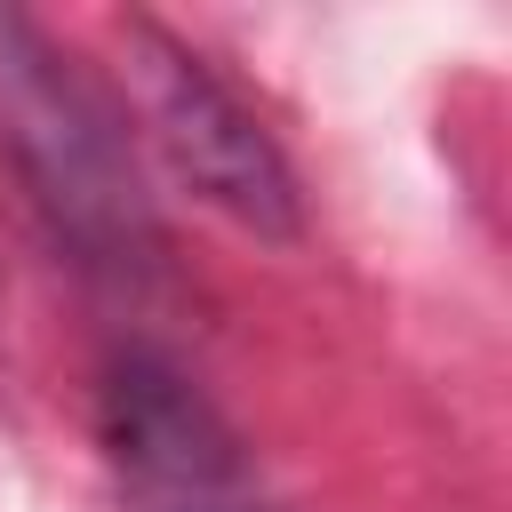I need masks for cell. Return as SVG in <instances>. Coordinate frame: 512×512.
I'll use <instances>...</instances> for the list:
<instances>
[{
  "label": "cell",
  "mask_w": 512,
  "mask_h": 512,
  "mask_svg": "<svg viewBox=\"0 0 512 512\" xmlns=\"http://www.w3.org/2000/svg\"><path fill=\"white\" fill-rule=\"evenodd\" d=\"M0 144L16 152V168L64 216L72 240H88V248L144 240V192H136L120 112L16 8H0Z\"/></svg>",
  "instance_id": "6da1fadb"
},
{
  "label": "cell",
  "mask_w": 512,
  "mask_h": 512,
  "mask_svg": "<svg viewBox=\"0 0 512 512\" xmlns=\"http://www.w3.org/2000/svg\"><path fill=\"white\" fill-rule=\"evenodd\" d=\"M128 88L136 112L160 144V160L232 224L248 232H296V176L272 152V136L256 128V112L200 64L184 56L160 24H128Z\"/></svg>",
  "instance_id": "7a4b0ae2"
}]
</instances>
